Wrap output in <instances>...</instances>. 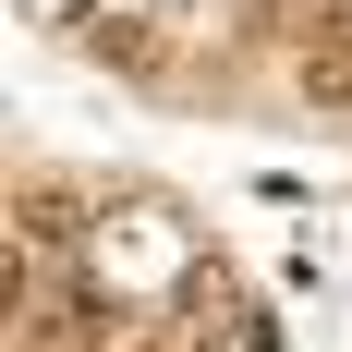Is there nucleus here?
Here are the masks:
<instances>
[{"label":"nucleus","instance_id":"nucleus-1","mask_svg":"<svg viewBox=\"0 0 352 352\" xmlns=\"http://www.w3.org/2000/svg\"><path fill=\"white\" fill-rule=\"evenodd\" d=\"M182 316L207 328V340H219V328H231V316H243V292H231V267H219V255H207V267H195V280H182Z\"/></svg>","mask_w":352,"mask_h":352},{"label":"nucleus","instance_id":"nucleus-3","mask_svg":"<svg viewBox=\"0 0 352 352\" xmlns=\"http://www.w3.org/2000/svg\"><path fill=\"white\" fill-rule=\"evenodd\" d=\"M25 231H49V243H73L85 219H73V195H61V182H25Z\"/></svg>","mask_w":352,"mask_h":352},{"label":"nucleus","instance_id":"nucleus-2","mask_svg":"<svg viewBox=\"0 0 352 352\" xmlns=\"http://www.w3.org/2000/svg\"><path fill=\"white\" fill-rule=\"evenodd\" d=\"M304 85H316L328 109H352V36H316V49H304Z\"/></svg>","mask_w":352,"mask_h":352},{"label":"nucleus","instance_id":"nucleus-4","mask_svg":"<svg viewBox=\"0 0 352 352\" xmlns=\"http://www.w3.org/2000/svg\"><path fill=\"white\" fill-rule=\"evenodd\" d=\"M25 352H61V340H25Z\"/></svg>","mask_w":352,"mask_h":352}]
</instances>
